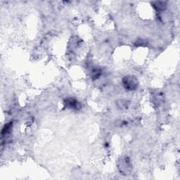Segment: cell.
Returning <instances> with one entry per match:
<instances>
[{"label": "cell", "instance_id": "cell-6", "mask_svg": "<svg viewBox=\"0 0 180 180\" xmlns=\"http://www.w3.org/2000/svg\"><path fill=\"white\" fill-rule=\"evenodd\" d=\"M101 76V70L99 69L94 70L92 72V77L93 79H96Z\"/></svg>", "mask_w": 180, "mask_h": 180}, {"label": "cell", "instance_id": "cell-4", "mask_svg": "<svg viewBox=\"0 0 180 180\" xmlns=\"http://www.w3.org/2000/svg\"><path fill=\"white\" fill-rule=\"evenodd\" d=\"M152 4H153L154 8L157 11H163L167 7V3L166 2H152Z\"/></svg>", "mask_w": 180, "mask_h": 180}, {"label": "cell", "instance_id": "cell-5", "mask_svg": "<svg viewBox=\"0 0 180 180\" xmlns=\"http://www.w3.org/2000/svg\"><path fill=\"white\" fill-rule=\"evenodd\" d=\"M11 127H12V123H11L6 124V125L4 126L3 130H2V134L4 136V135L9 133L10 131H11Z\"/></svg>", "mask_w": 180, "mask_h": 180}, {"label": "cell", "instance_id": "cell-2", "mask_svg": "<svg viewBox=\"0 0 180 180\" xmlns=\"http://www.w3.org/2000/svg\"><path fill=\"white\" fill-rule=\"evenodd\" d=\"M119 168L120 170L121 171L123 174H127L130 172V170H131V167H130V162L129 159L125 158L124 159L121 160L119 162Z\"/></svg>", "mask_w": 180, "mask_h": 180}, {"label": "cell", "instance_id": "cell-1", "mask_svg": "<svg viewBox=\"0 0 180 180\" xmlns=\"http://www.w3.org/2000/svg\"><path fill=\"white\" fill-rule=\"evenodd\" d=\"M123 85L125 89L128 90V91H133L138 87L139 82L135 76H127L123 78Z\"/></svg>", "mask_w": 180, "mask_h": 180}, {"label": "cell", "instance_id": "cell-3", "mask_svg": "<svg viewBox=\"0 0 180 180\" xmlns=\"http://www.w3.org/2000/svg\"><path fill=\"white\" fill-rule=\"evenodd\" d=\"M66 106L70 108H74L76 110H80L81 108V104L79 103L78 101H76L75 98H68L64 101Z\"/></svg>", "mask_w": 180, "mask_h": 180}, {"label": "cell", "instance_id": "cell-7", "mask_svg": "<svg viewBox=\"0 0 180 180\" xmlns=\"http://www.w3.org/2000/svg\"><path fill=\"white\" fill-rule=\"evenodd\" d=\"M144 44H146V42L143 40H141V39L138 40L136 42V43H135V45H136V46H142V45H144Z\"/></svg>", "mask_w": 180, "mask_h": 180}]
</instances>
